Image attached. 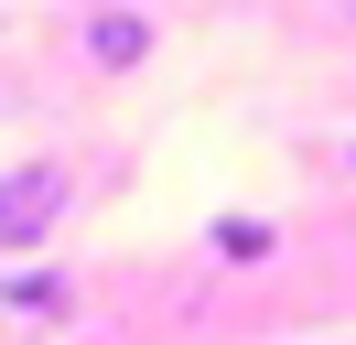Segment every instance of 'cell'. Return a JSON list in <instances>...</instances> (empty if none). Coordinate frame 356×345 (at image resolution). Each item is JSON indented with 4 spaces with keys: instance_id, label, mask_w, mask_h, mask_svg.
Instances as JSON below:
<instances>
[{
    "instance_id": "cell-6",
    "label": "cell",
    "mask_w": 356,
    "mask_h": 345,
    "mask_svg": "<svg viewBox=\"0 0 356 345\" xmlns=\"http://www.w3.org/2000/svg\"><path fill=\"white\" fill-rule=\"evenodd\" d=\"M346 11H356V0H346Z\"/></svg>"
},
{
    "instance_id": "cell-3",
    "label": "cell",
    "mask_w": 356,
    "mask_h": 345,
    "mask_svg": "<svg viewBox=\"0 0 356 345\" xmlns=\"http://www.w3.org/2000/svg\"><path fill=\"white\" fill-rule=\"evenodd\" d=\"M0 302H22V313H76V280H65V270H11Z\"/></svg>"
},
{
    "instance_id": "cell-1",
    "label": "cell",
    "mask_w": 356,
    "mask_h": 345,
    "mask_svg": "<svg viewBox=\"0 0 356 345\" xmlns=\"http://www.w3.org/2000/svg\"><path fill=\"white\" fill-rule=\"evenodd\" d=\"M65 205H76V172H65V162H11V172H0V248L54 237Z\"/></svg>"
},
{
    "instance_id": "cell-4",
    "label": "cell",
    "mask_w": 356,
    "mask_h": 345,
    "mask_svg": "<svg viewBox=\"0 0 356 345\" xmlns=\"http://www.w3.org/2000/svg\"><path fill=\"white\" fill-rule=\"evenodd\" d=\"M270 248H281L270 216H216V259H270Z\"/></svg>"
},
{
    "instance_id": "cell-2",
    "label": "cell",
    "mask_w": 356,
    "mask_h": 345,
    "mask_svg": "<svg viewBox=\"0 0 356 345\" xmlns=\"http://www.w3.org/2000/svg\"><path fill=\"white\" fill-rule=\"evenodd\" d=\"M87 65H140L152 54V11H87Z\"/></svg>"
},
{
    "instance_id": "cell-5",
    "label": "cell",
    "mask_w": 356,
    "mask_h": 345,
    "mask_svg": "<svg viewBox=\"0 0 356 345\" xmlns=\"http://www.w3.org/2000/svg\"><path fill=\"white\" fill-rule=\"evenodd\" d=\"M346 162H356V151H346Z\"/></svg>"
}]
</instances>
